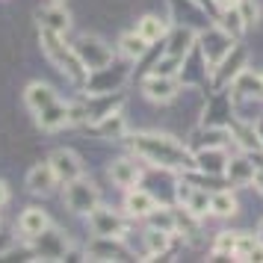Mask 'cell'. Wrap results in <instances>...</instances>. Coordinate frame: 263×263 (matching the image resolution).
<instances>
[{
  "instance_id": "obj_1",
  "label": "cell",
  "mask_w": 263,
  "mask_h": 263,
  "mask_svg": "<svg viewBox=\"0 0 263 263\" xmlns=\"http://www.w3.org/2000/svg\"><path fill=\"white\" fill-rule=\"evenodd\" d=\"M133 154L166 172H190L195 168V157L186 145H180L168 133H133L130 136Z\"/></svg>"
},
{
  "instance_id": "obj_2",
  "label": "cell",
  "mask_w": 263,
  "mask_h": 263,
  "mask_svg": "<svg viewBox=\"0 0 263 263\" xmlns=\"http://www.w3.org/2000/svg\"><path fill=\"white\" fill-rule=\"evenodd\" d=\"M39 45L45 50V57L57 65V71L65 74L71 83H86L89 80V71H86V65L80 62L74 45H65V39L60 33H53L48 27H39Z\"/></svg>"
},
{
  "instance_id": "obj_3",
  "label": "cell",
  "mask_w": 263,
  "mask_h": 263,
  "mask_svg": "<svg viewBox=\"0 0 263 263\" xmlns=\"http://www.w3.org/2000/svg\"><path fill=\"white\" fill-rule=\"evenodd\" d=\"M198 42H201V57H204V65H207L210 74H213V68L225 60L228 53H231V48H234V36L225 33L219 24H207V30L198 36Z\"/></svg>"
},
{
  "instance_id": "obj_4",
  "label": "cell",
  "mask_w": 263,
  "mask_h": 263,
  "mask_svg": "<svg viewBox=\"0 0 263 263\" xmlns=\"http://www.w3.org/2000/svg\"><path fill=\"white\" fill-rule=\"evenodd\" d=\"M62 201H65V207H68L71 213L89 216L98 204H101V192H98V186L92 183V180L77 178V180H68V183H65V195H62Z\"/></svg>"
},
{
  "instance_id": "obj_5",
  "label": "cell",
  "mask_w": 263,
  "mask_h": 263,
  "mask_svg": "<svg viewBox=\"0 0 263 263\" xmlns=\"http://www.w3.org/2000/svg\"><path fill=\"white\" fill-rule=\"evenodd\" d=\"M74 50H77L80 62L86 65V71H98V68H107V65H112V48H109L101 36H92V33L77 36Z\"/></svg>"
},
{
  "instance_id": "obj_6",
  "label": "cell",
  "mask_w": 263,
  "mask_h": 263,
  "mask_svg": "<svg viewBox=\"0 0 263 263\" xmlns=\"http://www.w3.org/2000/svg\"><path fill=\"white\" fill-rule=\"evenodd\" d=\"M142 95L148 101H154V104H168V101H175L180 92V80L175 74H154L148 71L142 77Z\"/></svg>"
},
{
  "instance_id": "obj_7",
  "label": "cell",
  "mask_w": 263,
  "mask_h": 263,
  "mask_svg": "<svg viewBox=\"0 0 263 263\" xmlns=\"http://www.w3.org/2000/svg\"><path fill=\"white\" fill-rule=\"evenodd\" d=\"M86 219H89V228H92L95 237H124V231H127L124 216L116 213L112 207H101V204H98Z\"/></svg>"
},
{
  "instance_id": "obj_8",
  "label": "cell",
  "mask_w": 263,
  "mask_h": 263,
  "mask_svg": "<svg viewBox=\"0 0 263 263\" xmlns=\"http://www.w3.org/2000/svg\"><path fill=\"white\" fill-rule=\"evenodd\" d=\"M33 249H36V254L42 260H65V254H68V237L50 225L39 237H33Z\"/></svg>"
},
{
  "instance_id": "obj_9",
  "label": "cell",
  "mask_w": 263,
  "mask_h": 263,
  "mask_svg": "<svg viewBox=\"0 0 263 263\" xmlns=\"http://www.w3.org/2000/svg\"><path fill=\"white\" fill-rule=\"evenodd\" d=\"M195 172H201V175H225V166H228V151L225 145H204L195 151Z\"/></svg>"
},
{
  "instance_id": "obj_10",
  "label": "cell",
  "mask_w": 263,
  "mask_h": 263,
  "mask_svg": "<svg viewBox=\"0 0 263 263\" xmlns=\"http://www.w3.org/2000/svg\"><path fill=\"white\" fill-rule=\"evenodd\" d=\"M109 180L119 186V190H133V186H139V180H142V168L139 163L133 160V157H121V160H112L107 168Z\"/></svg>"
},
{
  "instance_id": "obj_11",
  "label": "cell",
  "mask_w": 263,
  "mask_h": 263,
  "mask_svg": "<svg viewBox=\"0 0 263 263\" xmlns=\"http://www.w3.org/2000/svg\"><path fill=\"white\" fill-rule=\"evenodd\" d=\"M48 163L53 166L60 183H68V180L83 178V163H80V157L74 154L71 148H57V151L48 157Z\"/></svg>"
},
{
  "instance_id": "obj_12",
  "label": "cell",
  "mask_w": 263,
  "mask_h": 263,
  "mask_svg": "<svg viewBox=\"0 0 263 263\" xmlns=\"http://www.w3.org/2000/svg\"><path fill=\"white\" fill-rule=\"evenodd\" d=\"M124 77H127L124 68H112V65L98 68V71H92V77L86 80V92H89V95H107V92H116V89L124 83Z\"/></svg>"
},
{
  "instance_id": "obj_13",
  "label": "cell",
  "mask_w": 263,
  "mask_h": 263,
  "mask_svg": "<svg viewBox=\"0 0 263 263\" xmlns=\"http://www.w3.org/2000/svg\"><path fill=\"white\" fill-rule=\"evenodd\" d=\"M89 260H124L127 249L121 246V237H95L86 246Z\"/></svg>"
},
{
  "instance_id": "obj_14",
  "label": "cell",
  "mask_w": 263,
  "mask_h": 263,
  "mask_svg": "<svg viewBox=\"0 0 263 263\" xmlns=\"http://www.w3.org/2000/svg\"><path fill=\"white\" fill-rule=\"evenodd\" d=\"M24 183H27V190L33 192V195H50V192L57 190L60 178H57V172H53L50 163H36V166L27 172Z\"/></svg>"
},
{
  "instance_id": "obj_15",
  "label": "cell",
  "mask_w": 263,
  "mask_h": 263,
  "mask_svg": "<svg viewBox=\"0 0 263 263\" xmlns=\"http://www.w3.org/2000/svg\"><path fill=\"white\" fill-rule=\"evenodd\" d=\"M231 92L237 98H246V101H263V74H254L251 68H242L231 80Z\"/></svg>"
},
{
  "instance_id": "obj_16",
  "label": "cell",
  "mask_w": 263,
  "mask_h": 263,
  "mask_svg": "<svg viewBox=\"0 0 263 263\" xmlns=\"http://www.w3.org/2000/svg\"><path fill=\"white\" fill-rule=\"evenodd\" d=\"M246 60H249V57H246V50L234 45V48H231V53H228L225 60H222V62L213 68L216 86H231V80H234V77L242 71V68H246Z\"/></svg>"
},
{
  "instance_id": "obj_17",
  "label": "cell",
  "mask_w": 263,
  "mask_h": 263,
  "mask_svg": "<svg viewBox=\"0 0 263 263\" xmlns=\"http://www.w3.org/2000/svg\"><path fill=\"white\" fill-rule=\"evenodd\" d=\"M198 42V33L192 27H175L172 33H166V57H178V60H186V53L192 50V45Z\"/></svg>"
},
{
  "instance_id": "obj_18",
  "label": "cell",
  "mask_w": 263,
  "mask_h": 263,
  "mask_svg": "<svg viewBox=\"0 0 263 263\" xmlns=\"http://www.w3.org/2000/svg\"><path fill=\"white\" fill-rule=\"evenodd\" d=\"M36 124L42 127V130H62L65 124H71V104H62V101H57V104H50L48 109H42V112H36Z\"/></svg>"
},
{
  "instance_id": "obj_19",
  "label": "cell",
  "mask_w": 263,
  "mask_h": 263,
  "mask_svg": "<svg viewBox=\"0 0 263 263\" xmlns=\"http://www.w3.org/2000/svg\"><path fill=\"white\" fill-rule=\"evenodd\" d=\"M89 130L95 133V136H101V139H121L127 133V119L121 116L119 109H112L104 119L89 121Z\"/></svg>"
},
{
  "instance_id": "obj_20",
  "label": "cell",
  "mask_w": 263,
  "mask_h": 263,
  "mask_svg": "<svg viewBox=\"0 0 263 263\" xmlns=\"http://www.w3.org/2000/svg\"><path fill=\"white\" fill-rule=\"evenodd\" d=\"M157 207V198L151 195L148 190H139V186H133V190H127V195H124V210H127V216H136V219H148V216L154 213Z\"/></svg>"
},
{
  "instance_id": "obj_21",
  "label": "cell",
  "mask_w": 263,
  "mask_h": 263,
  "mask_svg": "<svg viewBox=\"0 0 263 263\" xmlns=\"http://www.w3.org/2000/svg\"><path fill=\"white\" fill-rule=\"evenodd\" d=\"M57 101H60V95H57V89L48 86V83H30L24 89V104L33 116L42 112V109H48L50 104H57Z\"/></svg>"
},
{
  "instance_id": "obj_22",
  "label": "cell",
  "mask_w": 263,
  "mask_h": 263,
  "mask_svg": "<svg viewBox=\"0 0 263 263\" xmlns=\"http://www.w3.org/2000/svg\"><path fill=\"white\" fill-rule=\"evenodd\" d=\"M225 178L231 186H249V183H254V163H251V157H246V154L231 157L225 166Z\"/></svg>"
},
{
  "instance_id": "obj_23",
  "label": "cell",
  "mask_w": 263,
  "mask_h": 263,
  "mask_svg": "<svg viewBox=\"0 0 263 263\" xmlns=\"http://www.w3.org/2000/svg\"><path fill=\"white\" fill-rule=\"evenodd\" d=\"M39 27H48L53 33L65 36V33L71 30V15H68V9H65L62 3H53V6H48V9L39 12Z\"/></svg>"
},
{
  "instance_id": "obj_24",
  "label": "cell",
  "mask_w": 263,
  "mask_h": 263,
  "mask_svg": "<svg viewBox=\"0 0 263 263\" xmlns=\"http://www.w3.org/2000/svg\"><path fill=\"white\" fill-rule=\"evenodd\" d=\"M45 228H50V219H48V213H45L42 207H27L24 213L18 216V231H21L27 239L39 237Z\"/></svg>"
},
{
  "instance_id": "obj_25",
  "label": "cell",
  "mask_w": 263,
  "mask_h": 263,
  "mask_svg": "<svg viewBox=\"0 0 263 263\" xmlns=\"http://www.w3.org/2000/svg\"><path fill=\"white\" fill-rule=\"evenodd\" d=\"M228 130H231V139H234L246 154L263 148L260 136H257V130H254V124H249V121H231V124H228Z\"/></svg>"
},
{
  "instance_id": "obj_26",
  "label": "cell",
  "mask_w": 263,
  "mask_h": 263,
  "mask_svg": "<svg viewBox=\"0 0 263 263\" xmlns=\"http://www.w3.org/2000/svg\"><path fill=\"white\" fill-rule=\"evenodd\" d=\"M136 33H139L148 45H154V42H160V39H166L168 21H163L160 15H142V18L136 21Z\"/></svg>"
},
{
  "instance_id": "obj_27",
  "label": "cell",
  "mask_w": 263,
  "mask_h": 263,
  "mask_svg": "<svg viewBox=\"0 0 263 263\" xmlns=\"http://www.w3.org/2000/svg\"><path fill=\"white\" fill-rule=\"evenodd\" d=\"M119 53L124 57V60L136 62V60H142L145 53H148V42H145L136 30H133V33H124V36L119 39Z\"/></svg>"
},
{
  "instance_id": "obj_28",
  "label": "cell",
  "mask_w": 263,
  "mask_h": 263,
  "mask_svg": "<svg viewBox=\"0 0 263 263\" xmlns=\"http://www.w3.org/2000/svg\"><path fill=\"white\" fill-rule=\"evenodd\" d=\"M180 207H183V210H190L195 219H201V216L210 213V195H207V190H204V186H192L190 195L180 201Z\"/></svg>"
},
{
  "instance_id": "obj_29",
  "label": "cell",
  "mask_w": 263,
  "mask_h": 263,
  "mask_svg": "<svg viewBox=\"0 0 263 263\" xmlns=\"http://www.w3.org/2000/svg\"><path fill=\"white\" fill-rule=\"evenodd\" d=\"M210 213L219 216V219H228V216L237 213V198H234V192H228V190L210 192Z\"/></svg>"
},
{
  "instance_id": "obj_30",
  "label": "cell",
  "mask_w": 263,
  "mask_h": 263,
  "mask_svg": "<svg viewBox=\"0 0 263 263\" xmlns=\"http://www.w3.org/2000/svg\"><path fill=\"white\" fill-rule=\"evenodd\" d=\"M148 225L151 228H160V231H168V234H175L178 231V219H175V210H168V207H157L154 213L148 216Z\"/></svg>"
},
{
  "instance_id": "obj_31",
  "label": "cell",
  "mask_w": 263,
  "mask_h": 263,
  "mask_svg": "<svg viewBox=\"0 0 263 263\" xmlns=\"http://www.w3.org/2000/svg\"><path fill=\"white\" fill-rule=\"evenodd\" d=\"M257 249H260L257 234H237V249H234L237 260H254V251Z\"/></svg>"
},
{
  "instance_id": "obj_32",
  "label": "cell",
  "mask_w": 263,
  "mask_h": 263,
  "mask_svg": "<svg viewBox=\"0 0 263 263\" xmlns=\"http://www.w3.org/2000/svg\"><path fill=\"white\" fill-rule=\"evenodd\" d=\"M168 231H160V228H148L145 231V246H148V254H166V249H168Z\"/></svg>"
},
{
  "instance_id": "obj_33",
  "label": "cell",
  "mask_w": 263,
  "mask_h": 263,
  "mask_svg": "<svg viewBox=\"0 0 263 263\" xmlns=\"http://www.w3.org/2000/svg\"><path fill=\"white\" fill-rule=\"evenodd\" d=\"M216 24L222 27L225 33H231L234 39H237L239 33L246 30V21H242V15H239V9H222V18H219Z\"/></svg>"
},
{
  "instance_id": "obj_34",
  "label": "cell",
  "mask_w": 263,
  "mask_h": 263,
  "mask_svg": "<svg viewBox=\"0 0 263 263\" xmlns=\"http://www.w3.org/2000/svg\"><path fill=\"white\" fill-rule=\"evenodd\" d=\"M239 15H242V21H246V27L257 24V18H260V9H257V3L254 0H239Z\"/></svg>"
},
{
  "instance_id": "obj_35",
  "label": "cell",
  "mask_w": 263,
  "mask_h": 263,
  "mask_svg": "<svg viewBox=\"0 0 263 263\" xmlns=\"http://www.w3.org/2000/svg\"><path fill=\"white\" fill-rule=\"evenodd\" d=\"M251 163H254V186L263 192V148H257V151H251Z\"/></svg>"
},
{
  "instance_id": "obj_36",
  "label": "cell",
  "mask_w": 263,
  "mask_h": 263,
  "mask_svg": "<svg viewBox=\"0 0 263 263\" xmlns=\"http://www.w3.org/2000/svg\"><path fill=\"white\" fill-rule=\"evenodd\" d=\"M12 249H15V237L12 234H0V260H3Z\"/></svg>"
},
{
  "instance_id": "obj_37",
  "label": "cell",
  "mask_w": 263,
  "mask_h": 263,
  "mask_svg": "<svg viewBox=\"0 0 263 263\" xmlns=\"http://www.w3.org/2000/svg\"><path fill=\"white\" fill-rule=\"evenodd\" d=\"M216 6H219V12H222V9H237L239 0H216Z\"/></svg>"
},
{
  "instance_id": "obj_38",
  "label": "cell",
  "mask_w": 263,
  "mask_h": 263,
  "mask_svg": "<svg viewBox=\"0 0 263 263\" xmlns=\"http://www.w3.org/2000/svg\"><path fill=\"white\" fill-rule=\"evenodd\" d=\"M9 201V186H6V180H0V207Z\"/></svg>"
},
{
  "instance_id": "obj_39",
  "label": "cell",
  "mask_w": 263,
  "mask_h": 263,
  "mask_svg": "<svg viewBox=\"0 0 263 263\" xmlns=\"http://www.w3.org/2000/svg\"><path fill=\"white\" fill-rule=\"evenodd\" d=\"M254 130H257V136H260V142H263V119L254 121Z\"/></svg>"
},
{
  "instance_id": "obj_40",
  "label": "cell",
  "mask_w": 263,
  "mask_h": 263,
  "mask_svg": "<svg viewBox=\"0 0 263 263\" xmlns=\"http://www.w3.org/2000/svg\"><path fill=\"white\" fill-rule=\"evenodd\" d=\"M257 239H260V246H263V222L257 225Z\"/></svg>"
},
{
  "instance_id": "obj_41",
  "label": "cell",
  "mask_w": 263,
  "mask_h": 263,
  "mask_svg": "<svg viewBox=\"0 0 263 263\" xmlns=\"http://www.w3.org/2000/svg\"><path fill=\"white\" fill-rule=\"evenodd\" d=\"M198 3H201V6H204V9H207V6H213V3H216V0H198Z\"/></svg>"
},
{
  "instance_id": "obj_42",
  "label": "cell",
  "mask_w": 263,
  "mask_h": 263,
  "mask_svg": "<svg viewBox=\"0 0 263 263\" xmlns=\"http://www.w3.org/2000/svg\"><path fill=\"white\" fill-rule=\"evenodd\" d=\"M53 3H62V0H53Z\"/></svg>"
}]
</instances>
